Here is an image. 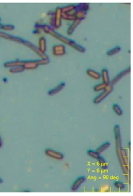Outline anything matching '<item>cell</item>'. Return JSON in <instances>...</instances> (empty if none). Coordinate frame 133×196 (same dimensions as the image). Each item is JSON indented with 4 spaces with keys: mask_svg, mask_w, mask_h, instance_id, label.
<instances>
[{
    "mask_svg": "<svg viewBox=\"0 0 133 196\" xmlns=\"http://www.w3.org/2000/svg\"><path fill=\"white\" fill-rule=\"evenodd\" d=\"M45 153V154L49 157H51L56 160H62L64 159V155L63 153L51 148L46 149Z\"/></svg>",
    "mask_w": 133,
    "mask_h": 196,
    "instance_id": "8",
    "label": "cell"
},
{
    "mask_svg": "<svg viewBox=\"0 0 133 196\" xmlns=\"http://www.w3.org/2000/svg\"><path fill=\"white\" fill-rule=\"evenodd\" d=\"M3 139L0 136V148H1L3 146Z\"/></svg>",
    "mask_w": 133,
    "mask_h": 196,
    "instance_id": "31",
    "label": "cell"
},
{
    "mask_svg": "<svg viewBox=\"0 0 133 196\" xmlns=\"http://www.w3.org/2000/svg\"><path fill=\"white\" fill-rule=\"evenodd\" d=\"M38 48L43 53H46V40L44 36H41L38 40Z\"/></svg>",
    "mask_w": 133,
    "mask_h": 196,
    "instance_id": "15",
    "label": "cell"
},
{
    "mask_svg": "<svg viewBox=\"0 0 133 196\" xmlns=\"http://www.w3.org/2000/svg\"><path fill=\"white\" fill-rule=\"evenodd\" d=\"M114 186L115 188H118L119 190H122L123 189H125V188L126 187L125 184H123V183L120 182V181H117V182H115L114 183Z\"/></svg>",
    "mask_w": 133,
    "mask_h": 196,
    "instance_id": "29",
    "label": "cell"
},
{
    "mask_svg": "<svg viewBox=\"0 0 133 196\" xmlns=\"http://www.w3.org/2000/svg\"><path fill=\"white\" fill-rule=\"evenodd\" d=\"M86 74L91 78L95 80H99L101 78V74L92 69H87Z\"/></svg>",
    "mask_w": 133,
    "mask_h": 196,
    "instance_id": "17",
    "label": "cell"
},
{
    "mask_svg": "<svg viewBox=\"0 0 133 196\" xmlns=\"http://www.w3.org/2000/svg\"><path fill=\"white\" fill-rule=\"evenodd\" d=\"M24 71V69L23 66H19L16 67H13L9 69V72L11 74H18L23 72Z\"/></svg>",
    "mask_w": 133,
    "mask_h": 196,
    "instance_id": "24",
    "label": "cell"
},
{
    "mask_svg": "<svg viewBox=\"0 0 133 196\" xmlns=\"http://www.w3.org/2000/svg\"><path fill=\"white\" fill-rule=\"evenodd\" d=\"M62 18L68 20H76L75 14L76 12V6L74 5L65 6L61 7Z\"/></svg>",
    "mask_w": 133,
    "mask_h": 196,
    "instance_id": "2",
    "label": "cell"
},
{
    "mask_svg": "<svg viewBox=\"0 0 133 196\" xmlns=\"http://www.w3.org/2000/svg\"><path fill=\"white\" fill-rule=\"evenodd\" d=\"M62 8L61 7L56 8L53 17V28L58 29L62 25Z\"/></svg>",
    "mask_w": 133,
    "mask_h": 196,
    "instance_id": "5",
    "label": "cell"
},
{
    "mask_svg": "<svg viewBox=\"0 0 133 196\" xmlns=\"http://www.w3.org/2000/svg\"><path fill=\"white\" fill-rule=\"evenodd\" d=\"M86 181V177L84 176H80L75 181L71 186L72 191H76L79 189L80 186L82 185Z\"/></svg>",
    "mask_w": 133,
    "mask_h": 196,
    "instance_id": "12",
    "label": "cell"
},
{
    "mask_svg": "<svg viewBox=\"0 0 133 196\" xmlns=\"http://www.w3.org/2000/svg\"><path fill=\"white\" fill-rule=\"evenodd\" d=\"M70 46L73 47L75 50L77 51L80 52V53H84L86 51V49L85 47L82 46L81 45H79L77 43H76L74 41L72 40L71 43L70 44Z\"/></svg>",
    "mask_w": 133,
    "mask_h": 196,
    "instance_id": "19",
    "label": "cell"
},
{
    "mask_svg": "<svg viewBox=\"0 0 133 196\" xmlns=\"http://www.w3.org/2000/svg\"><path fill=\"white\" fill-rule=\"evenodd\" d=\"M87 154L89 156H90V157L96 159H97L100 156L99 153H98L96 151L93 150H89L87 151Z\"/></svg>",
    "mask_w": 133,
    "mask_h": 196,
    "instance_id": "26",
    "label": "cell"
},
{
    "mask_svg": "<svg viewBox=\"0 0 133 196\" xmlns=\"http://www.w3.org/2000/svg\"><path fill=\"white\" fill-rule=\"evenodd\" d=\"M3 182V180L1 177H0V184H2Z\"/></svg>",
    "mask_w": 133,
    "mask_h": 196,
    "instance_id": "33",
    "label": "cell"
},
{
    "mask_svg": "<svg viewBox=\"0 0 133 196\" xmlns=\"http://www.w3.org/2000/svg\"><path fill=\"white\" fill-rule=\"evenodd\" d=\"M113 89V86L109 84L106 88V89H104V91H102L101 93H100L96 97H95L93 100V103L96 104L100 103L112 92Z\"/></svg>",
    "mask_w": 133,
    "mask_h": 196,
    "instance_id": "3",
    "label": "cell"
},
{
    "mask_svg": "<svg viewBox=\"0 0 133 196\" xmlns=\"http://www.w3.org/2000/svg\"><path fill=\"white\" fill-rule=\"evenodd\" d=\"M0 38H2L7 40L11 41L12 42H15L17 43L23 44L24 42V40L20 37L18 36H15L13 35L4 32L0 31Z\"/></svg>",
    "mask_w": 133,
    "mask_h": 196,
    "instance_id": "7",
    "label": "cell"
},
{
    "mask_svg": "<svg viewBox=\"0 0 133 196\" xmlns=\"http://www.w3.org/2000/svg\"><path fill=\"white\" fill-rule=\"evenodd\" d=\"M112 109L116 114L118 115H122L123 114V111L118 104H114L112 106Z\"/></svg>",
    "mask_w": 133,
    "mask_h": 196,
    "instance_id": "28",
    "label": "cell"
},
{
    "mask_svg": "<svg viewBox=\"0 0 133 196\" xmlns=\"http://www.w3.org/2000/svg\"><path fill=\"white\" fill-rule=\"evenodd\" d=\"M97 160H98V163L101 166V167L103 170H105L108 169V165L106 164V159H104V157L100 156L99 158L97 159Z\"/></svg>",
    "mask_w": 133,
    "mask_h": 196,
    "instance_id": "25",
    "label": "cell"
},
{
    "mask_svg": "<svg viewBox=\"0 0 133 196\" xmlns=\"http://www.w3.org/2000/svg\"><path fill=\"white\" fill-rule=\"evenodd\" d=\"M1 18H0V21H1Z\"/></svg>",
    "mask_w": 133,
    "mask_h": 196,
    "instance_id": "34",
    "label": "cell"
},
{
    "mask_svg": "<svg viewBox=\"0 0 133 196\" xmlns=\"http://www.w3.org/2000/svg\"><path fill=\"white\" fill-rule=\"evenodd\" d=\"M108 85L104 83L103 82L101 83L98 84L97 85H95L94 87V90L95 92H99L104 91V89H106V88L107 87Z\"/></svg>",
    "mask_w": 133,
    "mask_h": 196,
    "instance_id": "22",
    "label": "cell"
},
{
    "mask_svg": "<svg viewBox=\"0 0 133 196\" xmlns=\"http://www.w3.org/2000/svg\"><path fill=\"white\" fill-rule=\"evenodd\" d=\"M114 135H115L117 151L118 155L120 156V151L122 148V138H121V134H120V127L118 125H116L114 126Z\"/></svg>",
    "mask_w": 133,
    "mask_h": 196,
    "instance_id": "4",
    "label": "cell"
},
{
    "mask_svg": "<svg viewBox=\"0 0 133 196\" xmlns=\"http://www.w3.org/2000/svg\"><path fill=\"white\" fill-rule=\"evenodd\" d=\"M110 143L109 142H106L100 146H99L96 151L100 154L101 153H103L104 151H105L106 149H108L110 147Z\"/></svg>",
    "mask_w": 133,
    "mask_h": 196,
    "instance_id": "20",
    "label": "cell"
},
{
    "mask_svg": "<svg viewBox=\"0 0 133 196\" xmlns=\"http://www.w3.org/2000/svg\"><path fill=\"white\" fill-rule=\"evenodd\" d=\"M86 14H87V12L78 9L76 8V12L75 14V17H76V19H79L82 20L85 18Z\"/></svg>",
    "mask_w": 133,
    "mask_h": 196,
    "instance_id": "21",
    "label": "cell"
},
{
    "mask_svg": "<svg viewBox=\"0 0 133 196\" xmlns=\"http://www.w3.org/2000/svg\"><path fill=\"white\" fill-rule=\"evenodd\" d=\"M42 30L46 34H49L53 37L55 38L59 41L63 42V43L70 46L72 40L68 39V38L63 36L62 35L58 34L55 31L54 29L52 27L47 25V24H42Z\"/></svg>",
    "mask_w": 133,
    "mask_h": 196,
    "instance_id": "1",
    "label": "cell"
},
{
    "mask_svg": "<svg viewBox=\"0 0 133 196\" xmlns=\"http://www.w3.org/2000/svg\"><path fill=\"white\" fill-rule=\"evenodd\" d=\"M23 67L24 70H34L40 66L39 60H23Z\"/></svg>",
    "mask_w": 133,
    "mask_h": 196,
    "instance_id": "10",
    "label": "cell"
},
{
    "mask_svg": "<svg viewBox=\"0 0 133 196\" xmlns=\"http://www.w3.org/2000/svg\"><path fill=\"white\" fill-rule=\"evenodd\" d=\"M23 60H14L11 61H6L4 63V66L6 68L10 69L13 67L23 66Z\"/></svg>",
    "mask_w": 133,
    "mask_h": 196,
    "instance_id": "13",
    "label": "cell"
},
{
    "mask_svg": "<svg viewBox=\"0 0 133 196\" xmlns=\"http://www.w3.org/2000/svg\"><path fill=\"white\" fill-rule=\"evenodd\" d=\"M121 51V48L120 46H117L113 47V48L111 49L106 52V55L108 56H112L114 55L117 54V53H119Z\"/></svg>",
    "mask_w": 133,
    "mask_h": 196,
    "instance_id": "23",
    "label": "cell"
},
{
    "mask_svg": "<svg viewBox=\"0 0 133 196\" xmlns=\"http://www.w3.org/2000/svg\"><path fill=\"white\" fill-rule=\"evenodd\" d=\"M23 44L25 46L28 47L29 48L33 51L34 53H36L39 57L41 58H42V59L49 58V57L45 53H42L40 51V50H39V49L38 48V47L36 46L35 45H34V44H32V43H31V42H29L28 41L24 40Z\"/></svg>",
    "mask_w": 133,
    "mask_h": 196,
    "instance_id": "6",
    "label": "cell"
},
{
    "mask_svg": "<svg viewBox=\"0 0 133 196\" xmlns=\"http://www.w3.org/2000/svg\"><path fill=\"white\" fill-rule=\"evenodd\" d=\"M65 85H66V84L65 82H61L59 84V85H58L57 86H55V88L49 90L48 92V95L49 96H53V95H56V94L59 93L65 88Z\"/></svg>",
    "mask_w": 133,
    "mask_h": 196,
    "instance_id": "14",
    "label": "cell"
},
{
    "mask_svg": "<svg viewBox=\"0 0 133 196\" xmlns=\"http://www.w3.org/2000/svg\"><path fill=\"white\" fill-rule=\"evenodd\" d=\"M101 77L102 78L103 82L109 85L110 84V78H109V72L108 69L106 68L103 69L101 71Z\"/></svg>",
    "mask_w": 133,
    "mask_h": 196,
    "instance_id": "16",
    "label": "cell"
},
{
    "mask_svg": "<svg viewBox=\"0 0 133 196\" xmlns=\"http://www.w3.org/2000/svg\"><path fill=\"white\" fill-rule=\"evenodd\" d=\"M81 20L79 19H76L74 20L73 23L69 27L67 30V34L68 35H71L74 32L75 30L76 29L77 27L79 25V24L81 22Z\"/></svg>",
    "mask_w": 133,
    "mask_h": 196,
    "instance_id": "18",
    "label": "cell"
},
{
    "mask_svg": "<svg viewBox=\"0 0 133 196\" xmlns=\"http://www.w3.org/2000/svg\"><path fill=\"white\" fill-rule=\"evenodd\" d=\"M3 26H4V25H3V24H1V23L0 22V30H3Z\"/></svg>",
    "mask_w": 133,
    "mask_h": 196,
    "instance_id": "32",
    "label": "cell"
},
{
    "mask_svg": "<svg viewBox=\"0 0 133 196\" xmlns=\"http://www.w3.org/2000/svg\"><path fill=\"white\" fill-rule=\"evenodd\" d=\"M130 71L131 68L130 67L122 71L121 72H120L119 74H118V75L116 76L113 78V79L112 80V81H110L109 84H110L111 85L113 86V85H115V84H116L117 82H119L121 79L123 78V77H125V75L129 74V72H130Z\"/></svg>",
    "mask_w": 133,
    "mask_h": 196,
    "instance_id": "11",
    "label": "cell"
},
{
    "mask_svg": "<svg viewBox=\"0 0 133 196\" xmlns=\"http://www.w3.org/2000/svg\"><path fill=\"white\" fill-rule=\"evenodd\" d=\"M52 53L56 57H61L66 54V48L65 46L62 44H57L52 47Z\"/></svg>",
    "mask_w": 133,
    "mask_h": 196,
    "instance_id": "9",
    "label": "cell"
},
{
    "mask_svg": "<svg viewBox=\"0 0 133 196\" xmlns=\"http://www.w3.org/2000/svg\"><path fill=\"white\" fill-rule=\"evenodd\" d=\"M76 8L78 9L87 12V10H88L89 9V4L88 3H80L76 6Z\"/></svg>",
    "mask_w": 133,
    "mask_h": 196,
    "instance_id": "27",
    "label": "cell"
},
{
    "mask_svg": "<svg viewBox=\"0 0 133 196\" xmlns=\"http://www.w3.org/2000/svg\"><path fill=\"white\" fill-rule=\"evenodd\" d=\"M15 27L13 24H7L4 25L3 30L6 31H11L15 29Z\"/></svg>",
    "mask_w": 133,
    "mask_h": 196,
    "instance_id": "30",
    "label": "cell"
}]
</instances>
